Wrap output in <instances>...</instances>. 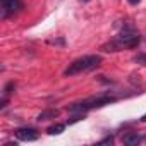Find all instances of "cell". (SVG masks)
I'll list each match as a JSON object with an SVG mask.
<instances>
[{
    "label": "cell",
    "mask_w": 146,
    "mask_h": 146,
    "mask_svg": "<svg viewBox=\"0 0 146 146\" xmlns=\"http://www.w3.org/2000/svg\"><path fill=\"white\" fill-rule=\"evenodd\" d=\"M139 41H141L139 33L134 31L132 28H127L119 36L110 40L108 43L102 45V52H119V50H124V48H134V46L139 45Z\"/></svg>",
    "instance_id": "1"
},
{
    "label": "cell",
    "mask_w": 146,
    "mask_h": 146,
    "mask_svg": "<svg viewBox=\"0 0 146 146\" xmlns=\"http://www.w3.org/2000/svg\"><path fill=\"white\" fill-rule=\"evenodd\" d=\"M102 64V57L100 55H84L78 60H74L65 70H64V76H76L81 74V72L91 70L95 67H98Z\"/></svg>",
    "instance_id": "2"
},
{
    "label": "cell",
    "mask_w": 146,
    "mask_h": 146,
    "mask_svg": "<svg viewBox=\"0 0 146 146\" xmlns=\"http://www.w3.org/2000/svg\"><path fill=\"white\" fill-rule=\"evenodd\" d=\"M115 98L113 96H95V98H88L81 103H76V105H70L67 110L70 113H84L88 110H93V108H100V107H105V105H110L113 103Z\"/></svg>",
    "instance_id": "3"
},
{
    "label": "cell",
    "mask_w": 146,
    "mask_h": 146,
    "mask_svg": "<svg viewBox=\"0 0 146 146\" xmlns=\"http://www.w3.org/2000/svg\"><path fill=\"white\" fill-rule=\"evenodd\" d=\"M23 9L21 0H2V19H5L9 14H16Z\"/></svg>",
    "instance_id": "4"
},
{
    "label": "cell",
    "mask_w": 146,
    "mask_h": 146,
    "mask_svg": "<svg viewBox=\"0 0 146 146\" xmlns=\"http://www.w3.org/2000/svg\"><path fill=\"white\" fill-rule=\"evenodd\" d=\"M16 137L19 141H36L38 139V131L33 127H24L16 131Z\"/></svg>",
    "instance_id": "5"
},
{
    "label": "cell",
    "mask_w": 146,
    "mask_h": 146,
    "mask_svg": "<svg viewBox=\"0 0 146 146\" xmlns=\"http://www.w3.org/2000/svg\"><path fill=\"white\" fill-rule=\"evenodd\" d=\"M122 141H124V144H127V146H137V144L141 143V137H139L137 134H125V136L122 137Z\"/></svg>",
    "instance_id": "6"
},
{
    "label": "cell",
    "mask_w": 146,
    "mask_h": 146,
    "mask_svg": "<svg viewBox=\"0 0 146 146\" xmlns=\"http://www.w3.org/2000/svg\"><path fill=\"white\" fill-rule=\"evenodd\" d=\"M58 115V110H55V108H50V110H45V112H41L40 115H38V120L41 122V120H48V119H55Z\"/></svg>",
    "instance_id": "7"
},
{
    "label": "cell",
    "mask_w": 146,
    "mask_h": 146,
    "mask_svg": "<svg viewBox=\"0 0 146 146\" xmlns=\"http://www.w3.org/2000/svg\"><path fill=\"white\" fill-rule=\"evenodd\" d=\"M65 131V124H55V125H52V127H48V134L50 136H57V134H62Z\"/></svg>",
    "instance_id": "8"
},
{
    "label": "cell",
    "mask_w": 146,
    "mask_h": 146,
    "mask_svg": "<svg viewBox=\"0 0 146 146\" xmlns=\"http://www.w3.org/2000/svg\"><path fill=\"white\" fill-rule=\"evenodd\" d=\"M50 45H55V46H65V40L64 38H55V40H48Z\"/></svg>",
    "instance_id": "9"
},
{
    "label": "cell",
    "mask_w": 146,
    "mask_h": 146,
    "mask_svg": "<svg viewBox=\"0 0 146 146\" xmlns=\"http://www.w3.org/2000/svg\"><path fill=\"white\" fill-rule=\"evenodd\" d=\"M14 88H16V86H14V83H9V84H7V86L4 88V96H7V95H11Z\"/></svg>",
    "instance_id": "10"
},
{
    "label": "cell",
    "mask_w": 146,
    "mask_h": 146,
    "mask_svg": "<svg viewBox=\"0 0 146 146\" xmlns=\"http://www.w3.org/2000/svg\"><path fill=\"white\" fill-rule=\"evenodd\" d=\"M112 143H113V136H107L105 139L100 141V144H112Z\"/></svg>",
    "instance_id": "11"
},
{
    "label": "cell",
    "mask_w": 146,
    "mask_h": 146,
    "mask_svg": "<svg viewBox=\"0 0 146 146\" xmlns=\"http://www.w3.org/2000/svg\"><path fill=\"white\" fill-rule=\"evenodd\" d=\"M134 60H136V62H139V64H146V53H141V55H137Z\"/></svg>",
    "instance_id": "12"
},
{
    "label": "cell",
    "mask_w": 146,
    "mask_h": 146,
    "mask_svg": "<svg viewBox=\"0 0 146 146\" xmlns=\"http://www.w3.org/2000/svg\"><path fill=\"white\" fill-rule=\"evenodd\" d=\"M127 2H129V4H132V5H136V4H139V2H141V0H127Z\"/></svg>",
    "instance_id": "13"
},
{
    "label": "cell",
    "mask_w": 146,
    "mask_h": 146,
    "mask_svg": "<svg viewBox=\"0 0 146 146\" xmlns=\"http://www.w3.org/2000/svg\"><path fill=\"white\" fill-rule=\"evenodd\" d=\"M141 120H143V122H146V113H144V115L141 117Z\"/></svg>",
    "instance_id": "14"
},
{
    "label": "cell",
    "mask_w": 146,
    "mask_h": 146,
    "mask_svg": "<svg viewBox=\"0 0 146 146\" xmlns=\"http://www.w3.org/2000/svg\"><path fill=\"white\" fill-rule=\"evenodd\" d=\"M86 2H88V0H86Z\"/></svg>",
    "instance_id": "15"
}]
</instances>
